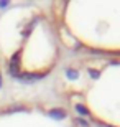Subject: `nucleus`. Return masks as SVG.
Masks as SVG:
<instances>
[{
    "mask_svg": "<svg viewBox=\"0 0 120 127\" xmlns=\"http://www.w3.org/2000/svg\"><path fill=\"white\" fill-rule=\"evenodd\" d=\"M56 88L81 124L120 127V56L72 58L61 68Z\"/></svg>",
    "mask_w": 120,
    "mask_h": 127,
    "instance_id": "obj_1",
    "label": "nucleus"
},
{
    "mask_svg": "<svg viewBox=\"0 0 120 127\" xmlns=\"http://www.w3.org/2000/svg\"><path fill=\"white\" fill-rule=\"evenodd\" d=\"M61 38L96 56H120V3L53 5Z\"/></svg>",
    "mask_w": 120,
    "mask_h": 127,
    "instance_id": "obj_2",
    "label": "nucleus"
},
{
    "mask_svg": "<svg viewBox=\"0 0 120 127\" xmlns=\"http://www.w3.org/2000/svg\"><path fill=\"white\" fill-rule=\"evenodd\" d=\"M0 127H82L69 109L46 102L0 106Z\"/></svg>",
    "mask_w": 120,
    "mask_h": 127,
    "instance_id": "obj_3",
    "label": "nucleus"
}]
</instances>
